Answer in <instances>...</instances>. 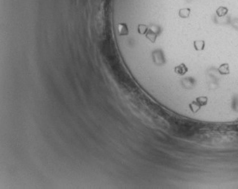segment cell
<instances>
[{
    "mask_svg": "<svg viewBox=\"0 0 238 189\" xmlns=\"http://www.w3.org/2000/svg\"><path fill=\"white\" fill-rule=\"evenodd\" d=\"M188 68L186 67L184 64H181L179 66H176L175 68V72L179 75H184L185 74H186V72H188Z\"/></svg>",
    "mask_w": 238,
    "mask_h": 189,
    "instance_id": "2",
    "label": "cell"
},
{
    "mask_svg": "<svg viewBox=\"0 0 238 189\" xmlns=\"http://www.w3.org/2000/svg\"><path fill=\"white\" fill-rule=\"evenodd\" d=\"M194 47L196 50H202L204 49L205 42L203 41H197L194 42Z\"/></svg>",
    "mask_w": 238,
    "mask_h": 189,
    "instance_id": "4",
    "label": "cell"
},
{
    "mask_svg": "<svg viewBox=\"0 0 238 189\" xmlns=\"http://www.w3.org/2000/svg\"><path fill=\"white\" fill-rule=\"evenodd\" d=\"M218 71H219V74H222V75H227V74H229L230 73L229 65L227 63L221 65L219 67V68H218Z\"/></svg>",
    "mask_w": 238,
    "mask_h": 189,
    "instance_id": "1",
    "label": "cell"
},
{
    "mask_svg": "<svg viewBox=\"0 0 238 189\" xmlns=\"http://www.w3.org/2000/svg\"><path fill=\"white\" fill-rule=\"evenodd\" d=\"M197 102H198L199 104L203 107V106H205V105L207 104V102H208V98L206 96H200L198 97L195 100Z\"/></svg>",
    "mask_w": 238,
    "mask_h": 189,
    "instance_id": "5",
    "label": "cell"
},
{
    "mask_svg": "<svg viewBox=\"0 0 238 189\" xmlns=\"http://www.w3.org/2000/svg\"><path fill=\"white\" fill-rule=\"evenodd\" d=\"M188 107H189V109L191 110V111L192 112L193 114H196V113H198V112L200 110L201 106H200L196 101H194V102H191V103L188 104Z\"/></svg>",
    "mask_w": 238,
    "mask_h": 189,
    "instance_id": "3",
    "label": "cell"
}]
</instances>
